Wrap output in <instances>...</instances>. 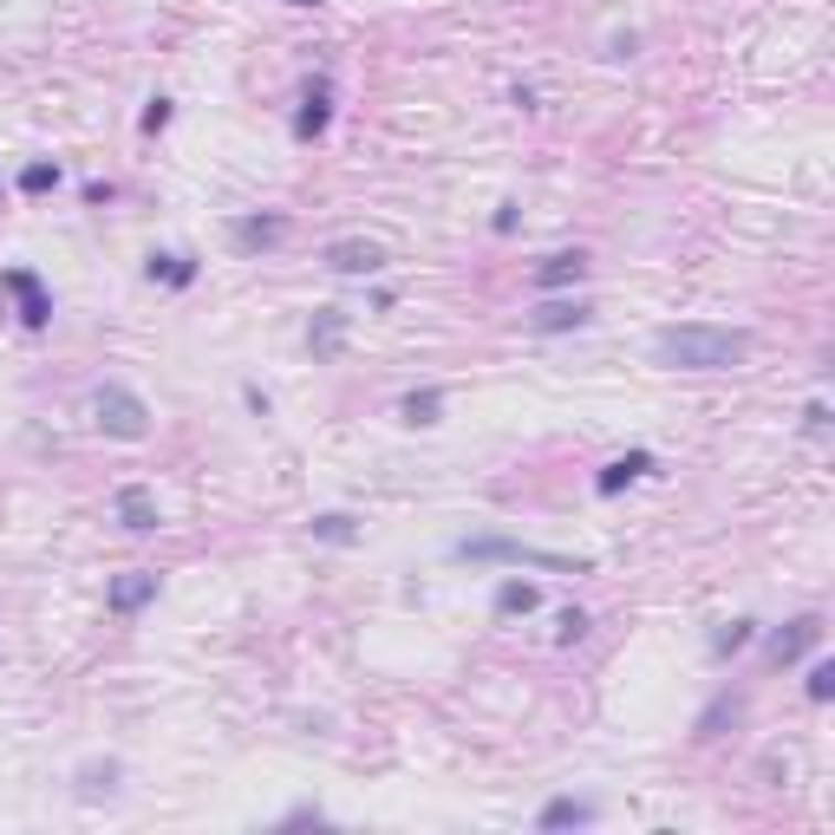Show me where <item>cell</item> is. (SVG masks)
Listing matches in <instances>:
<instances>
[{
    "instance_id": "obj_1",
    "label": "cell",
    "mask_w": 835,
    "mask_h": 835,
    "mask_svg": "<svg viewBox=\"0 0 835 835\" xmlns=\"http://www.w3.org/2000/svg\"><path fill=\"white\" fill-rule=\"evenodd\" d=\"M653 352H659V366H679V372H725V366H738L744 352H751V334H738V327H659L653 334Z\"/></svg>"
},
{
    "instance_id": "obj_2",
    "label": "cell",
    "mask_w": 835,
    "mask_h": 835,
    "mask_svg": "<svg viewBox=\"0 0 835 835\" xmlns=\"http://www.w3.org/2000/svg\"><path fill=\"white\" fill-rule=\"evenodd\" d=\"M92 418H98V431H105V437H118V444L150 437V405H144L131 385H118V379H105V385L92 392Z\"/></svg>"
},
{
    "instance_id": "obj_3",
    "label": "cell",
    "mask_w": 835,
    "mask_h": 835,
    "mask_svg": "<svg viewBox=\"0 0 835 835\" xmlns=\"http://www.w3.org/2000/svg\"><path fill=\"white\" fill-rule=\"evenodd\" d=\"M464 561H522V568H556V574H588V561H568V556H549V549H522L509 536H484V542H457Z\"/></svg>"
},
{
    "instance_id": "obj_4",
    "label": "cell",
    "mask_w": 835,
    "mask_h": 835,
    "mask_svg": "<svg viewBox=\"0 0 835 835\" xmlns=\"http://www.w3.org/2000/svg\"><path fill=\"white\" fill-rule=\"evenodd\" d=\"M327 125H334V78L320 72V78H307V92H300V112H294V138L314 144V138H327Z\"/></svg>"
},
{
    "instance_id": "obj_5",
    "label": "cell",
    "mask_w": 835,
    "mask_h": 835,
    "mask_svg": "<svg viewBox=\"0 0 835 835\" xmlns=\"http://www.w3.org/2000/svg\"><path fill=\"white\" fill-rule=\"evenodd\" d=\"M334 275H379L385 268V249L372 242V235H340V242H327V255H320Z\"/></svg>"
},
{
    "instance_id": "obj_6",
    "label": "cell",
    "mask_w": 835,
    "mask_h": 835,
    "mask_svg": "<svg viewBox=\"0 0 835 835\" xmlns=\"http://www.w3.org/2000/svg\"><path fill=\"white\" fill-rule=\"evenodd\" d=\"M0 287L20 300V327H33V334H40V327L53 320V294L40 287V275H33V268H7V275H0Z\"/></svg>"
},
{
    "instance_id": "obj_7",
    "label": "cell",
    "mask_w": 835,
    "mask_h": 835,
    "mask_svg": "<svg viewBox=\"0 0 835 835\" xmlns=\"http://www.w3.org/2000/svg\"><path fill=\"white\" fill-rule=\"evenodd\" d=\"M816 640H823V614H796V621H783L776 633H770V666H796Z\"/></svg>"
},
{
    "instance_id": "obj_8",
    "label": "cell",
    "mask_w": 835,
    "mask_h": 835,
    "mask_svg": "<svg viewBox=\"0 0 835 835\" xmlns=\"http://www.w3.org/2000/svg\"><path fill=\"white\" fill-rule=\"evenodd\" d=\"M157 588H163L157 568H131V574H118V581L105 588V607H112V614H138V607L157 601Z\"/></svg>"
},
{
    "instance_id": "obj_9",
    "label": "cell",
    "mask_w": 835,
    "mask_h": 835,
    "mask_svg": "<svg viewBox=\"0 0 835 835\" xmlns=\"http://www.w3.org/2000/svg\"><path fill=\"white\" fill-rule=\"evenodd\" d=\"M347 327H352L347 307H314V320H307V352H314V359H340Z\"/></svg>"
},
{
    "instance_id": "obj_10",
    "label": "cell",
    "mask_w": 835,
    "mask_h": 835,
    "mask_svg": "<svg viewBox=\"0 0 835 835\" xmlns=\"http://www.w3.org/2000/svg\"><path fill=\"white\" fill-rule=\"evenodd\" d=\"M112 509H118V522L131 529V536H150V529H163V509H157V496L144 484H125L112 496Z\"/></svg>"
},
{
    "instance_id": "obj_11",
    "label": "cell",
    "mask_w": 835,
    "mask_h": 835,
    "mask_svg": "<svg viewBox=\"0 0 835 835\" xmlns=\"http://www.w3.org/2000/svg\"><path fill=\"white\" fill-rule=\"evenodd\" d=\"M588 320H594L588 300H542V307L529 314V334H581Z\"/></svg>"
},
{
    "instance_id": "obj_12",
    "label": "cell",
    "mask_w": 835,
    "mask_h": 835,
    "mask_svg": "<svg viewBox=\"0 0 835 835\" xmlns=\"http://www.w3.org/2000/svg\"><path fill=\"white\" fill-rule=\"evenodd\" d=\"M536 294H556V287H574V281H588V249H561L549 262H536Z\"/></svg>"
},
{
    "instance_id": "obj_13",
    "label": "cell",
    "mask_w": 835,
    "mask_h": 835,
    "mask_svg": "<svg viewBox=\"0 0 835 835\" xmlns=\"http://www.w3.org/2000/svg\"><path fill=\"white\" fill-rule=\"evenodd\" d=\"M229 235H235L242 255H262V249H275L287 235V215H242V222H229Z\"/></svg>"
},
{
    "instance_id": "obj_14",
    "label": "cell",
    "mask_w": 835,
    "mask_h": 835,
    "mask_svg": "<svg viewBox=\"0 0 835 835\" xmlns=\"http://www.w3.org/2000/svg\"><path fill=\"white\" fill-rule=\"evenodd\" d=\"M640 477H653V451H626V457H614V464H601L594 489H601V496H621V489L640 484Z\"/></svg>"
},
{
    "instance_id": "obj_15",
    "label": "cell",
    "mask_w": 835,
    "mask_h": 835,
    "mask_svg": "<svg viewBox=\"0 0 835 835\" xmlns=\"http://www.w3.org/2000/svg\"><path fill=\"white\" fill-rule=\"evenodd\" d=\"M144 275L163 281V287H190V281H197V255H183V249H150Z\"/></svg>"
},
{
    "instance_id": "obj_16",
    "label": "cell",
    "mask_w": 835,
    "mask_h": 835,
    "mask_svg": "<svg viewBox=\"0 0 835 835\" xmlns=\"http://www.w3.org/2000/svg\"><path fill=\"white\" fill-rule=\"evenodd\" d=\"M588 823H594V803H581V796H556L536 816V829H588Z\"/></svg>"
},
{
    "instance_id": "obj_17",
    "label": "cell",
    "mask_w": 835,
    "mask_h": 835,
    "mask_svg": "<svg viewBox=\"0 0 835 835\" xmlns=\"http://www.w3.org/2000/svg\"><path fill=\"white\" fill-rule=\"evenodd\" d=\"M536 607H542V588H536V581H503V588H496V614H503V621L536 614Z\"/></svg>"
},
{
    "instance_id": "obj_18",
    "label": "cell",
    "mask_w": 835,
    "mask_h": 835,
    "mask_svg": "<svg viewBox=\"0 0 835 835\" xmlns=\"http://www.w3.org/2000/svg\"><path fill=\"white\" fill-rule=\"evenodd\" d=\"M399 418H405V424H437V418H444V392H437V385L405 392V399H399Z\"/></svg>"
},
{
    "instance_id": "obj_19",
    "label": "cell",
    "mask_w": 835,
    "mask_h": 835,
    "mask_svg": "<svg viewBox=\"0 0 835 835\" xmlns=\"http://www.w3.org/2000/svg\"><path fill=\"white\" fill-rule=\"evenodd\" d=\"M738 711H744V698H711V705H705V711H698V725H693V738L698 744H705V738H718V731H725V725H731V718H738Z\"/></svg>"
},
{
    "instance_id": "obj_20",
    "label": "cell",
    "mask_w": 835,
    "mask_h": 835,
    "mask_svg": "<svg viewBox=\"0 0 835 835\" xmlns=\"http://www.w3.org/2000/svg\"><path fill=\"white\" fill-rule=\"evenodd\" d=\"M314 542H334V549H347V542H359V522H352L347 509H327V516H314Z\"/></svg>"
},
{
    "instance_id": "obj_21",
    "label": "cell",
    "mask_w": 835,
    "mask_h": 835,
    "mask_svg": "<svg viewBox=\"0 0 835 835\" xmlns=\"http://www.w3.org/2000/svg\"><path fill=\"white\" fill-rule=\"evenodd\" d=\"M751 640H758V621H731V626H718V633H711V653H718V659H731V653H744Z\"/></svg>"
},
{
    "instance_id": "obj_22",
    "label": "cell",
    "mask_w": 835,
    "mask_h": 835,
    "mask_svg": "<svg viewBox=\"0 0 835 835\" xmlns=\"http://www.w3.org/2000/svg\"><path fill=\"white\" fill-rule=\"evenodd\" d=\"M20 190H27V197L60 190V163H27V170H20Z\"/></svg>"
},
{
    "instance_id": "obj_23",
    "label": "cell",
    "mask_w": 835,
    "mask_h": 835,
    "mask_svg": "<svg viewBox=\"0 0 835 835\" xmlns=\"http://www.w3.org/2000/svg\"><path fill=\"white\" fill-rule=\"evenodd\" d=\"M803 693H810V705H829V698H835V666H829V659H816V666H810Z\"/></svg>"
},
{
    "instance_id": "obj_24",
    "label": "cell",
    "mask_w": 835,
    "mask_h": 835,
    "mask_svg": "<svg viewBox=\"0 0 835 835\" xmlns=\"http://www.w3.org/2000/svg\"><path fill=\"white\" fill-rule=\"evenodd\" d=\"M112 783H118V764H112V758L78 770V796H98V790H112Z\"/></svg>"
},
{
    "instance_id": "obj_25",
    "label": "cell",
    "mask_w": 835,
    "mask_h": 835,
    "mask_svg": "<svg viewBox=\"0 0 835 835\" xmlns=\"http://www.w3.org/2000/svg\"><path fill=\"white\" fill-rule=\"evenodd\" d=\"M170 118H177V105H170V98H163V92H157V98H150V105H144V138H157V131H163V125H170Z\"/></svg>"
},
{
    "instance_id": "obj_26",
    "label": "cell",
    "mask_w": 835,
    "mask_h": 835,
    "mask_svg": "<svg viewBox=\"0 0 835 835\" xmlns=\"http://www.w3.org/2000/svg\"><path fill=\"white\" fill-rule=\"evenodd\" d=\"M588 626H594V621H588L581 607H568V614L556 621V640H561V646H574V640H588Z\"/></svg>"
},
{
    "instance_id": "obj_27",
    "label": "cell",
    "mask_w": 835,
    "mask_h": 835,
    "mask_svg": "<svg viewBox=\"0 0 835 835\" xmlns=\"http://www.w3.org/2000/svg\"><path fill=\"white\" fill-rule=\"evenodd\" d=\"M803 431H810V437H823V431H829V405H823V399H810V405H803Z\"/></svg>"
},
{
    "instance_id": "obj_28",
    "label": "cell",
    "mask_w": 835,
    "mask_h": 835,
    "mask_svg": "<svg viewBox=\"0 0 835 835\" xmlns=\"http://www.w3.org/2000/svg\"><path fill=\"white\" fill-rule=\"evenodd\" d=\"M516 222H522V215H516V203H503L496 215H489V229H496V235H516Z\"/></svg>"
},
{
    "instance_id": "obj_29",
    "label": "cell",
    "mask_w": 835,
    "mask_h": 835,
    "mask_svg": "<svg viewBox=\"0 0 835 835\" xmlns=\"http://www.w3.org/2000/svg\"><path fill=\"white\" fill-rule=\"evenodd\" d=\"M287 7H320V0H287Z\"/></svg>"
},
{
    "instance_id": "obj_30",
    "label": "cell",
    "mask_w": 835,
    "mask_h": 835,
    "mask_svg": "<svg viewBox=\"0 0 835 835\" xmlns=\"http://www.w3.org/2000/svg\"><path fill=\"white\" fill-rule=\"evenodd\" d=\"M0 209H7V197H0Z\"/></svg>"
}]
</instances>
